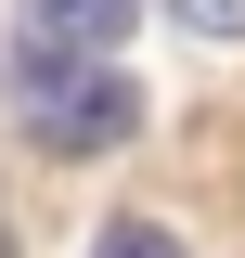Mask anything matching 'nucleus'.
I'll list each match as a JSON object with an SVG mask.
<instances>
[{
  "label": "nucleus",
  "instance_id": "obj_1",
  "mask_svg": "<svg viewBox=\"0 0 245 258\" xmlns=\"http://www.w3.org/2000/svg\"><path fill=\"white\" fill-rule=\"evenodd\" d=\"M0 91H13V116H26V142H39V155H116L129 129H142V91H129L116 64L39 52V39H13Z\"/></svg>",
  "mask_w": 245,
  "mask_h": 258
},
{
  "label": "nucleus",
  "instance_id": "obj_2",
  "mask_svg": "<svg viewBox=\"0 0 245 258\" xmlns=\"http://www.w3.org/2000/svg\"><path fill=\"white\" fill-rule=\"evenodd\" d=\"M142 26V0H13V39L39 52H78V64H116V39Z\"/></svg>",
  "mask_w": 245,
  "mask_h": 258
},
{
  "label": "nucleus",
  "instance_id": "obj_3",
  "mask_svg": "<svg viewBox=\"0 0 245 258\" xmlns=\"http://www.w3.org/2000/svg\"><path fill=\"white\" fill-rule=\"evenodd\" d=\"M91 258H181V245H168V220H103Z\"/></svg>",
  "mask_w": 245,
  "mask_h": 258
},
{
  "label": "nucleus",
  "instance_id": "obj_4",
  "mask_svg": "<svg viewBox=\"0 0 245 258\" xmlns=\"http://www.w3.org/2000/svg\"><path fill=\"white\" fill-rule=\"evenodd\" d=\"M168 26H194V39H245V0H155Z\"/></svg>",
  "mask_w": 245,
  "mask_h": 258
},
{
  "label": "nucleus",
  "instance_id": "obj_5",
  "mask_svg": "<svg viewBox=\"0 0 245 258\" xmlns=\"http://www.w3.org/2000/svg\"><path fill=\"white\" fill-rule=\"evenodd\" d=\"M0 258H13V220H0Z\"/></svg>",
  "mask_w": 245,
  "mask_h": 258
}]
</instances>
